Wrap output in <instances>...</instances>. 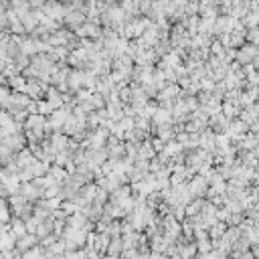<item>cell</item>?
Returning a JSON list of instances; mask_svg holds the SVG:
<instances>
[{
	"mask_svg": "<svg viewBox=\"0 0 259 259\" xmlns=\"http://www.w3.org/2000/svg\"><path fill=\"white\" fill-rule=\"evenodd\" d=\"M188 193H191V197H202L206 195V191H209V180H206L204 176H195L191 182H188Z\"/></svg>",
	"mask_w": 259,
	"mask_h": 259,
	"instance_id": "1",
	"label": "cell"
},
{
	"mask_svg": "<svg viewBox=\"0 0 259 259\" xmlns=\"http://www.w3.org/2000/svg\"><path fill=\"white\" fill-rule=\"evenodd\" d=\"M14 243H16V237L12 235V233H4L2 237H0V251L2 253H6V251H10V249H14Z\"/></svg>",
	"mask_w": 259,
	"mask_h": 259,
	"instance_id": "4",
	"label": "cell"
},
{
	"mask_svg": "<svg viewBox=\"0 0 259 259\" xmlns=\"http://www.w3.org/2000/svg\"><path fill=\"white\" fill-rule=\"evenodd\" d=\"M10 233H12L16 239L23 237V235H27V227H25V223H23V221H14V223H12Z\"/></svg>",
	"mask_w": 259,
	"mask_h": 259,
	"instance_id": "6",
	"label": "cell"
},
{
	"mask_svg": "<svg viewBox=\"0 0 259 259\" xmlns=\"http://www.w3.org/2000/svg\"><path fill=\"white\" fill-rule=\"evenodd\" d=\"M0 259H4V253L2 251H0Z\"/></svg>",
	"mask_w": 259,
	"mask_h": 259,
	"instance_id": "8",
	"label": "cell"
},
{
	"mask_svg": "<svg viewBox=\"0 0 259 259\" xmlns=\"http://www.w3.org/2000/svg\"><path fill=\"white\" fill-rule=\"evenodd\" d=\"M211 249H213V241H211L209 237H202V239H199V241H197V251H199L201 255L209 253Z\"/></svg>",
	"mask_w": 259,
	"mask_h": 259,
	"instance_id": "5",
	"label": "cell"
},
{
	"mask_svg": "<svg viewBox=\"0 0 259 259\" xmlns=\"http://www.w3.org/2000/svg\"><path fill=\"white\" fill-rule=\"evenodd\" d=\"M41 193H43V191H41V186H39L37 182H34V184H25L23 191H21V195H23L27 201H37Z\"/></svg>",
	"mask_w": 259,
	"mask_h": 259,
	"instance_id": "3",
	"label": "cell"
},
{
	"mask_svg": "<svg viewBox=\"0 0 259 259\" xmlns=\"http://www.w3.org/2000/svg\"><path fill=\"white\" fill-rule=\"evenodd\" d=\"M8 221V206L4 201H0V223H6Z\"/></svg>",
	"mask_w": 259,
	"mask_h": 259,
	"instance_id": "7",
	"label": "cell"
},
{
	"mask_svg": "<svg viewBox=\"0 0 259 259\" xmlns=\"http://www.w3.org/2000/svg\"><path fill=\"white\" fill-rule=\"evenodd\" d=\"M37 241H39V237H37V235L27 233V235L19 237V243H16V249H19L21 253H25V251H29V249H32L34 245H37Z\"/></svg>",
	"mask_w": 259,
	"mask_h": 259,
	"instance_id": "2",
	"label": "cell"
}]
</instances>
